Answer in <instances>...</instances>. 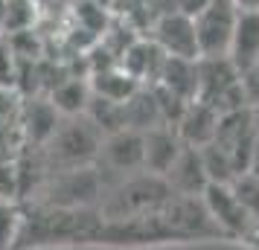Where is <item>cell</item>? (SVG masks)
Returning a JSON list of instances; mask_svg holds the SVG:
<instances>
[{"label": "cell", "mask_w": 259, "mask_h": 250, "mask_svg": "<svg viewBox=\"0 0 259 250\" xmlns=\"http://www.w3.org/2000/svg\"><path fill=\"white\" fill-rule=\"evenodd\" d=\"M122 111H125V128L128 131H152V128H160V125H169L163 117V108L157 102L152 87H140L137 93L122 102Z\"/></svg>", "instance_id": "4fadbf2b"}, {"label": "cell", "mask_w": 259, "mask_h": 250, "mask_svg": "<svg viewBox=\"0 0 259 250\" xmlns=\"http://www.w3.org/2000/svg\"><path fill=\"white\" fill-rule=\"evenodd\" d=\"M201 201L215 227L222 230V236H253V230H259L245 213V207L239 204L230 183H207V189L201 192Z\"/></svg>", "instance_id": "3957f363"}, {"label": "cell", "mask_w": 259, "mask_h": 250, "mask_svg": "<svg viewBox=\"0 0 259 250\" xmlns=\"http://www.w3.org/2000/svg\"><path fill=\"white\" fill-rule=\"evenodd\" d=\"M91 84L88 82H79V79H67L53 87L50 93V102L53 108L59 111L61 117H82L88 111V102H91Z\"/></svg>", "instance_id": "9a60e30c"}, {"label": "cell", "mask_w": 259, "mask_h": 250, "mask_svg": "<svg viewBox=\"0 0 259 250\" xmlns=\"http://www.w3.org/2000/svg\"><path fill=\"white\" fill-rule=\"evenodd\" d=\"M247 175H253L259 180V137H256V145H253V155L247 160Z\"/></svg>", "instance_id": "7402d4cb"}, {"label": "cell", "mask_w": 259, "mask_h": 250, "mask_svg": "<svg viewBox=\"0 0 259 250\" xmlns=\"http://www.w3.org/2000/svg\"><path fill=\"white\" fill-rule=\"evenodd\" d=\"M99 160L105 163L111 172L128 175V172H140L143 169V134L122 128L117 134H108L99 148Z\"/></svg>", "instance_id": "8992f818"}, {"label": "cell", "mask_w": 259, "mask_h": 250, "mask_svg": "<svg viewBox=\"0 0 259 250\" xmlns=\"http://www.w3.org/2000/svg\"><path fill=\"white\" fill-rule=\"evenodd\" d=\"M219 119L222 114L210 108L207 102H189L184 108V114L178 117L175 122V131L178 137L184 140V145H192V148H204L215 140V131H219Z\"/></svg>", "instance_id": "52a82bcc"}, {"label": "cell", "mask_w": 259, "mask_h": 250, "mask_svg": "<svg viewBox=\"0 0 259 250\" xmlns=\"http://www.w3.org/2000/svg\"><path fill=\"white\" fill-rule=\"evenodd\" d=\"M230 186H233L239 204L245 207V213L250 215V221L259 227V180L253 178V175L242 172V175H239V178H236Z\"/></svg>", "instance_id": "d6986e66"}, {"label": "cell", "mask_w": 259, "mask_h": 250, "mask_svg": "<svg viewBox=\"0 0 259 250\" xmlns=\"http://www.w3.org/2000/svg\"><path fill=\"white\" fill-rule=\"evenodd\" d=\"M181 152H184V140L178 137L172 125H160V128H152V131L143 134V169L149 175L163 178Z\"/></svg>", "instance_id": "5b68a950"}, {"label": "cell", "mask_w": 259, "mask_h": 250, "mask_svg": "<svg viewBox=\"0 0 259 250\" xmlns=\"http://www.w3.org/2000/svg\"><path fill=\"white\" fill-rule=\"evenodd\" d=\"M84 117L91 119L105 137L125 128V111H122V102H114V99H105V96L91 93V102H88Z\"/></svg>", "instance_id": "2e32d148"}, {"label": "cell", "mask_w": 259, "mask_h": 250, "mask_svg": "<svg viewBox=\"0 0 259 250\" xmlns=\"http://www.w3.org/2000/svg\"><path fill=\"white\" fill-rule=\"evenodd\" d=\"M253 114H256V125H259V108H253Z\"/></svg>", "instance_id": "d4e9b609"}, {"label": "cell", "mask_w": 259, "mask_h": 250, "mask_svg": "<svg viewBox=\"0 0 259 250\" xmlns=\"http://www.w3.org/2000/svg\"><path fill=\"white\" fill-rule=\"evenodd\" d=\"M204 3H207V0H178L175 12H184V15H189V18H195V15L204 9Z\"/></svg>", "instance_id": "44dd1931"}, {"label": "cell", "mask_w": 259, "mask_h": 250, "mask_svg": "<svg viewBox=\"0 0 259 250\" xmlns=\"http://www.w3.org/2000/svg\"><path fill=\"white\" fill-rule=\"evenodd\" d=\"M102 140H105V134L99 131L84 114L82 117H61L56 134L50 137V143L41 145L44 172L47 175H59V172L91 166L99 157Z\"/></svg>", "instance_id": "6da1fadb"}, {"label": "cell", "mask_w": 259, "mask_h": 250, "mask_svg": "<svg viewBox=\"0 0 259 250\" xmlns=\"http://www.w3.org/2000/svg\"><path fill=\"white\" fill-rule=\"evenodd\" d=\"M157 87H163L178 102H195L198 99V61L189 59H166L163 73L157 79Z\"/></svg>", "instance_id": "7c38bea8"}, {"label": "cell", "mask_w": 259, "mask_h": 250, "mask_svg": "<svg viewBox=\"0 0 259 250\" xmlns=\"http://www.w3.org/2000/svg\"><path fill=\"white\" fill-rule=\"evenodd\" d=\"M163 180L169 183V189L175 195H189V198H201V192L207 189V172H204V160H201V148L184 145V152L178 155V160L172 163V169L163 175Z\"/></svg>", "instance_id": "ba28073f"}, {"label": "cell", "mask_w": 259, "mask_h": 250, "mask_svg": "<svg viewBox=\"0 0 259 250\" xmlns=\"http://www.w3.org/2000/svg\"><path fill=\"white\" fill-rule=\"evenodd\" d=\"M61 122V114L53 108L50 99H32V102H24L21 108V128H24V140L32 143V148H41V145L50 143V137L56 134Z\"/></svg>", "instance_id": "9c48e42d"}, {"label": "cell", "mask_w": 259, "mask_h": 250, "mask_svg": "<svg viewBox=\"0 0 259 250\" xmlns=\"http://www.w3.org/2000/svg\"><path fill=\"white\" fill-rule=\"evenodd\" d=\"M227 59L239 73L250 70L259 61V12H239Z\"/></svg>", "instance_id": "30bf717a"}, {"label": "cell", "mask_w": 259, "mask_h": 250, "mask_svg": "<svg viewBox=\"0 0 259 250\" xmlns=\"http://www.w3.org/2000/svg\"><path fill=\"white\" fill-rule=\"evenodd\" d=\"M154 44L163 49L169 59H189L198 61V38H195V24L184 12H166L157 26H154Z\"/></svg>", "instance_id": "277c9868"}, {"label": "cell", "mask_w": 259, "mask_h": 250, "mask_svg": "<svg viewBox=\"0 0 259 250\" xmlns=\"http://www.w3.org/2000/svg\"><path fill=\"white\" fill-rule=\"evenodd\" d=\"M21 227H24V213L18 210V204L0 198V250H15Z\"/></svg>", "instance_id": "ac0fdd59"}, {"label": "cell", "mask_w": 259, "mask_h": 250, "mask_svg": "<svg viewBox=\"0 0 259 250\" xmlns=\"http://www.w3.org/2000/svg\"><path fill=\"white\" fill-rule=\"evenodd\" d=\"M166 59H169V56H166L154 41H137V44H131L128 53H125L122 70L128 73L137 84L149 82V87H152V84H157L160 73H163Z\"/></svg>", "instance_id": "8fae6325"}, {"label": "cell", "mask_w": 259, "mask_h": 250, "mask_svg": "<svg viewBox=\"0 0 259 250\" xmlns=\"http://www.w3.org/2000/svg\"><path fill=\"white\" fill-rule=\"evenodd\" d=\"M239 12H259V0H233Z\"/></svg>", "instance_id": "603a6c76"}, {"label": "cell", "mask_w": 259, "mask_h": 250, "mask_svg": "<svg viewBox=\"0 0 259 250\" xmlns=\"http://www.w3.org/2000/svg\"><path fill=\"white\" fill-rule=\"evenodd\" d=\"M236 18H239V9L233 6V0H207L204 3V9L192 18L201 59H219V56L230 53Z\"/></svg>", "instance_id": "7a4b0ae2"}, {"label": "cell", "mask_w": 259, "mask_h": 250, "mask_svg": "<svg viewBox=\"0 0 259 250\" xmlns=\"http://www.w3.org/2000/svg\"><path fill=\"white\" fill-rule=\"evenodd\" d=\"M6 6H9V0H0V26H3V18H6Z\"/></svg>", "instance_id": "cb8c5ba5"}, {"label": "cell", "mask_w": 259, "mask_h": 250, "mask_svg": "<svg viewBox=\"0 0 259 250\" xmlns=\"http://www.w3.org/2000/svg\"><path fill=\"white\" fill-rule=\"evenodd\" d=\"M143 84H137L122 67H108V70H96L91 79V90L96 96H105L114 102H125L140 90Z\"/></svg>", "instance_id": "5bb4252c"}, {"label": "cell", "mask_w": 259, "mask_h": 250, "mask_svg": "<svg viewBox=\"0 0 259 250\" xmlns=\"http://www.w3.org/2000/svg\"><path fill=\"white\" fill-rule=\"evenodd\" d=\"M242 87H245V99L250 108H259V61L250 70L242 73Z\"/></svg>", "instance_id": "ffe728a7"}, {"label": "cell", "mask_w": 259, "mask_h": 250, "mask_svg": "<svg viewBox=\"0 0 259 250\" xmlns=\"http://www.w3.org/2000/svg\"><path fill=\"white\" fill-rule=\"evenodd\" d=\"M35 18H38V3H32V0H9L0 32L3 35H24V32L32 29Z\"/></svg>", "instance_id": "e0dca14e"}]
</instances>
